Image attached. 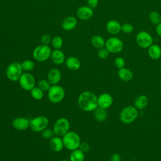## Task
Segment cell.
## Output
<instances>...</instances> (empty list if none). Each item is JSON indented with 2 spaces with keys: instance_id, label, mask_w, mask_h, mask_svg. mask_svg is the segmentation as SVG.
<instances>
[{
  "instance_id": "cell-35",
  "label": "cell",
  "mask_w": 161,
  "mask_h": 161,
  "mask_svg": "<svg viewBox=\"0 0 161 161\" xmlns=\"http://www.w3.org/2000/svg\"><path fill=\"white\" fill-rule=\"evenodd\" d=\"M114 65L118 69H121L123 67H125V61L123 58L122 57H117L114 60Z\"/></svg>"
},
{
  "instance_id": "cell-17",
  "label": "cell",
  "mask_w": 161,
  "mask_h": 161,
  "mask_svg": "<svg viewBox=\"0 0 161 161\" xmlns=\"http://www.w3.org/2000/svg\"><path fill=\"white\" fill-rule=\"evenodd\" d=\"M50 58L53 63L56 65H61L65 60V54L60 49H55L52 51Z\"/></svg>"
},
{
  "instance_id": "cell-13",
  "label": "cell",
  "mask_w": 161,
  "mask_h": 161,
  "mask_svg": "<svg viewBox=\"0 0 161 161\" xmlns=\"http://www.w3.org/2000/svg\"><path fill=\"white\" fill-rule=\"evenodd\" d=\"M94 14L91 8L88 6H82L78 8L76 11L77 16L81 20H88L91 19Z\"/></svg>"
},
{
  "instance_id": "cell-14",
  "label": "cell",
  "mask_w": 161,
  "mask_h": 161,
  "mask_svg": "<svg viewBox=\"0 0 161 161\" xmlns=\"http://www.w3.org/2000/svg\"><path fill=\"white\" fill-rule=\"evenodd\" d=\"M12 126L17 130L24 131L30 127V121L25 117H17L12 121Z\"/></svg>"
},
{
  "instance_id": "cell-34",
  "label": "cell",
  "mask_w": 161,
  "mask_h": 161,
  "mask_svg": "<svg viewBox=\"0 0 161 161\" xmlns=\"http://www.w3.org/2000/svg\"><path fill=\"white\" fill-rule=\"evenodd\" d=\"M121 31L125 33H130L133 31V26L130 23H124L121 25Z\"/></svg>"
},
{
  "instance_id": "cell-3",
  "label": "cell",
  "mask_w": 161,
  "mask_h": 161,
  "mask_svg": "<svg viewBox=\"0 0 161 161\" xmlns=\"http://www.w3.org/2000/svg\"><path fill=\"white\" fill-rule=\"evenodd\" d=\"M138 116V109L132 106L125 107L119 114V118L122 123L125 124H130L133 122Z\"/></svg>"
},
{
  "instance_id": "cell-1",
  "label": "cell",
  "mask_w": 161,
  "mask_h": 161,
  "mask_svg": "<svg viewBox=\"0 0 161 161\" xmlns=\"http://www.w3.org/2000/svg\"><path fill=\"white\" fill-rule=\"evenodd\" d=\"M77 103L79 108L84 111H93L97 106V97L91 91H84L79 96Z\"/></svg>"
},
{
  "instance_id": "cell-30",
  "label": "cell",
  "mask_w": 161,
  "mask_h": 161,
  "mask_svg": "<svg viewBox=\"0 0 161 161\" xmlns=\"http://www.w3.org/2000/svg\"><path fill=\"white\" fill-rule=\"evenodd\" d=\"M63 39L60 36H54L51 41L52 45L55 49H60L63 45Z\"/></svg>"
},
{
  "instance_id": "cell-40",
  "label": "cell",
  "mask_w": 161,
  "mask_h": 161,
  "mask_svg": "<svg viewBox=\"0 0 161 161\" xmlns=\"http://www.w3.org/2000/svg\"><path fill=\"white\" fill-rule=\"evenodd\" d=\"M156 32L158 36L161 37V22L156 26Z\"/></svg>"
},
{
  "instance_id": "cell-18",
  "label": "cell",
  "mask_w": 161,
  "mask_h": 161,
  "mask_svg": "<svg viewBox=\"0 0 161 161\" xmlns=\"http://www.w3.org/2000/svg\"><path fill=\"white\" fill-rule=\"evenodd\" d=\"M61 72L57 69H50L47 74V80L52 85L57 84L61 79Z\"/></svg>"
},
{
  "instance_id": "cell-20",
  "label": "cell",
  "mask_w": 161,
  "mask_h": 161,
  "mask_svg": "<svg viewBox=\"0 0 161 161\" xmlns=\"http://www.w3.org/2000/svg\"><path fill=\"white\" fill-rule=\"evenodd\" d=\"M66 67L71 70H77L80 67V61L76 57H69L65 60Z\"/></svg>"
},
{
  "instance_id": "cell-8",
  "label": "cell",
  "mask_w": 161,
  "mask_h": 161,
  "mask_svg": "<svg viewBox=\"0 0 161 161\" xmlns=\"http://www.w3.org/2000/svg\"><path fill=\"white\" fill-rule=\"evenodd\" d=\"M70 129L69 121L66 118H60L56 120L53 125V131L56 136H63Z\"/></svg>"
},
{
  "instance_id": "cell-23",
  "label": "cell",
  "mask_w": 161,
  "mask_h": 161,
  "mask_svg": "<svg viewBox=\"0 0 161 161\" xmlns=\"http://www.w3.org/2000/svg\"><path fill=\"white\" fill-rule=\"evenodd\" d=\"M148 103V99L147 97L145 95L138 96L134 101V106L137 109H144Z\"/></svg>"
},
{
  "instance_id": "cell-9",
  "label": "cell",
  "mask_w": 161,
  "mask_h": 161,
  "mask_svg": "<svg viewBox=\"0 0 161 161\" xmlns=\"http://www.w3.org/2000/svg\"><path fill=\"white\" fill-rule=\"evenodd\" d=\"M105 47L109 53H117L122 51L123 48V43L119 38L112 36L106 41Z\"/></svg>"
},
{
  "instance_id": "cell-11",
  "label": "cell",
  "mask_w": 161,
  "mask_h": 161,
  "mask_svg": "<svg viewBox=\"0 0 161 161\" xmlns=\"http://www.w3.org/2000/svg\"><path fill=\"white\" fill-rule=\"evenodd\" d=\"M136 42L139 47L146 48L152 45L153 38L149 33L145 31H141L136 35Z\"/></svg>"
},
{
  "instance_id": "cell-43",
  "label": "cell",
  "mask_w": 161,
  "mask_h": 161,
  "mask_svg": "<svg viewBox=\"0 0 161 161\" xmlns=\"http://www.w3.org/2000/svg\"><path fill=\"white\" fill-rule=\"evenodd\" d=\"M160 69H161V64H160Z\"/></svg>"
},
{
  "instance_id": "cell-42",
  "label": "cell",
  "mask_w": 161,
  "mask_h": 161,
  "mask_svg": "<svg viewBox=\"0 0 161 161\" xmlns=\"http://www.w3.org/2000/svg\"><path fill=\"white\" fill-rule=\"evenodd\" d=\"M160 87H161V82H160Z\"/></svg>"
},
{
  "instance_id": "cell-22",
  "label": "cell",
  "mask_w": 161,
  "mask_h": 161,
  "mask_svg": "<svg viewBox=\"0 0 161 161\" xmlns=\"http://www.w3.org/2000/svg\"><path fill=\"white\" fill-rule=\"evenodd\" d=\"M118 75L121 80L126 82L131 80L133 77V74L131 70L125 67L119 69L118 72Z\"/></svg>"
},
{
  "instance_id": "cell-41",
  "label": "cell",
  "mask_w": 161,
  "mask_h": 161,
  "mask_svg": "<svg viewBox=\"0 0 161 161\" xmlns=\"http://www.w3.org/2000/svg\"><path fill=\"white\" fill-rule=\"evenodd\" d=\"M60 161H70V160H66V159H64V160H62Z\"/></svg>"
},
{
  "instance_id": "cell-32",
  "label": "cell",
  "mask_w": 161,
  "mask_h": 161,
  "mask_svg": "<svg viewBox=\"0 0 161 161\" xmlns=\"http://www.w3.org/2000/svg\"><path fill=\"white\" fill-rule=\"evenodd\" d=\"M53 135H54L53 131L49 128H45L42 131V133H41L42 136L45 140L51 139L53 136Z\"/></svg>"
},
{
  "instance_id": "cell-2",
  "label": "cell",
  "mask_w": 161,
  "mask_h": 161,
  "mask_svg": "<svg viewBox=\"0 0 161 161\" xmlns=\"http://www.w3.org/2000/svg\"><path fill=\"white\" fill-rule=\"evenodd\" d=\"M63 143L64 147L68 150H74L79 148L80 143V138L75 131H69L63 136Z\"/></svg>"
},
{
  "instance_id": "cell-29",
  "label": "cell",
  "mask_w": 161,
  "mask_h": 161,
  "mask_svg": "<svg viewBox=\"0 0 161 161\" xmlns=\"http://www.w3.org/2000/svg\"><path fill=\"white\" fill-rule=\"evenodd\" d=\"M23 70L29 72L32 70L35 67V63L31 60H25L21 63Z\"/></svg>"
},
{
  "instance_id": "cell-12",
  "label": "cell",
  "mask_w": 161,
  "mask_h": 161,
  "mask_svg": "<svg viewBox=\"0 0 161 161\" xmlns=\"http://www.w3.org/2000/svg\"><path fill=\"white\" fill-rule=\"evenodd\" d=\"M113 102V97L109 93H103L97 97V105L100 108L106 109L112 105Z\"/></svg>"
},
{
  "instance_id": "cell-19",
  "label": "cell",
  "mask_w": 161,
  "mask_h": 161,
  "mask_svg": "<svg viewBox=\"0 0 161 161\" xmlns=\"http://www.w3.org/2000/svg\"><path fill=\"white\" fill-rule=\"evenodd\" d=\"M77 20L72 16L66 17L62 22V28L65 31H71L77 26Z\"/></svg>"
},
{
  "instance_id": "cell-10",
  "label": "cell",
  "mask_w": 161,
  "mask_h": 161,
  "mask_svg": "<svg viewBox=\"0 0 161 161\" xmlns=\"http://www.w3.org/2000/svg\"><path fill=\"white\" fill-rule=\"evenodd\" d=\"M18 80L21 87L25 91H30L33 87H35V79L30 73H23Z\"/></svg>"
},
{
  "instance_id": "cell-15",
  "label": "cell",
  "mask_w": 161,
  "mask_h": 161,
  "mask_svg": "<svg viewBox=\"0 0 161 161\" xmlns=\"http://www.w3.org/2000/svg\"><path fill=\"white\" fill-rule=\"evenodd\" d=\"M49 144L50 148L55 152H60L64 148L63 140L58 136H53L50 139Z\"/></svg>"
},
{
  "instance_id": "cell-25",
  "label": "cell",
  "mask_w": 161,
  "mask_h": 161,
  "mask_svg": "<svg viewBox=\"0 0 161 161\" xmlns=\"http://www.w3.org/2000/svg\"><path fill=\"white\" fill-rule=\"evenodd\" d=\"M106 41L104 38L100 35H94L91 39V45L97 48H101L105 46Z\"/></svg>"
},
{
  "instance_id": "cell-38",
  "label": "cell",
  "mask_w": 161,
  "mask_h": 161,
  "mask_svg": "<svg viewBox=\"0 0 161 161\" xmlns=\"http://www.w3.org/2000/svg\"><path fill=\"white\" fill-rule=\"evenodd\" d=\"M87 3L88 6L93 9L97 6L99 3V0H87Z\"/></svg>"
},
{
  "instance_id": "cell-7",
  "label": "cell",
  "mask_w": 161,
  "mask_h": 161,
  "mask_svg": "<svg viewBox=\"0 0 161 161\" xmlns=\"http://www.w3.org/2000/svg\"><path fill=\"white\" fill-rule=\"evenodd\" d=\"M48 119L45 116H38L30 121V128L34 132H42L47 128Z\"/></svg>"
},
{
  "instance_id": "cell-31",
  "label": "cell",
  "mask_w": 161,
  "mask_h": 161,
  "mask_svg": "<svg viewBox=\"0 0 161 161\" xmlns=\"http://www.w3.org/2000/svg\"><path fill=\"white\" fill-rule=\"evenodd\" d=\"M38 87L43 92H48L51 87V84L48 80L41 79L38 82Z\"/></svg>"
},
{
  "instance_id": "cell-26",
  "label": "cell",
  "mask_w": 161,
  "mask_h": 161,
  "mask_svg": "<svg viewBox=\"0 0 161 161\" xmlns=\"http://www.w3.org/2000/svg\"><path fill=\"white\" fill-rule=\"evenodd\" d=\"M84 153L79 148L72 150L69 157L70 161H84Z\"/></svg>"
},
{
  "instance_id": "cell-6",
  "label": "cell",
  "mask_w": 161,
  "mask_h": 161,
  "mask_svg": "<svg viewBox=\"0 0 161 161\" xmlns=\"http://www.w3.org/2000/svg\"><path fill=\"white\" fill-rule=\"evenodd\" d=\"M23 74V69L21 63L14 62L11 63L7 67L6 74L8 79L11 81L15 82L19 79Z\"/></svg>"
},
{
  "instance_id": "cell-27",
  "label": "cell",
  "mask_w": 161,
  "mask_h": 161,
  "mask_svg": "<svg viewBox=\"0 0 161 161\" xmlns=\"http://www.w3.org/2000/svg\"><path fill=\"white\" fill-rule=\"evenodd\" d=\"M31 97L35 100H41L43 97V91L38 87H35L30 91Z\"/></svg>"
},
{
  "instance_id": "cell-37",
  "label": "cell",
  "mask_w": 161,
  "mask_h": 161,
  "mask_svg": "<svg viewBox=\"0 0 161 161\" xmlns=\"http://www.w3.org/2000/svg\"><path fill=\"white\" fill-rule=\"evenodd\" d=\"M79 148L82 150L84 153L85 152H87L90 149V146L89 145V143L86 142H81L80 143V145H79Z\"/></svg>"
},
{
  "instance_id": "cell-24",
  "label": "cell",
  "mask_w": 161,
  "mask_h": 161,
  "mask_svg": "<svg viewBox=\"0 0 161 161\" xmlns=\"http://www.w3.org/2000/svg\"><path fill=\"white\" fill-rule=\"evenodd\" d=\"M94 118L97 121L103 122L105 121L108 116L106 109L97 106L94 110Z\"/></svg>"
},
{
  "instance_id": "cell-21",
  "label": "cell",
  "mask_w": 161,
  "mask_h": 161,
  "mask_svg": "<svg viewBox=\"0 0 161 161\" xmlns=\"http://www.w3.org/2000/svg\"><path fill=\"white\" fill-rule=\"evenodd\" d=\"M148 54L153 60H157L161 57V48L156 44H152L148 48Z\"/></svg>"
},
{
  "instance_id": "cell-39",
  "label": "cell",
  "mask_w": 161,
  "mask_h": 161,
  "mask_svg": "<svg viewBox=\"0 0 161 161\" xmlns=\"http://www.w3.org/2000/svg\"><path fill=\"white\" fill-rule=\"evenodd\" d=\"M110 161H121L120 155L117 153H113L110 157Z\"/></svg>"
},
{
  "instance_id": "cell-33",
  "label": "cell",
  "mask_w": 161,
  "mask_h": 161,
  "mask_svg": "<svg viewBox=\"0 0 161 161\" xmlns=\"http://www.w3.org/2000/svg\"><path fill=\"white\" fill-rule=\"evenodd\" d=\"M109 51L106 49V48L105 47H103L101 48H99L98 51H97V56L99 58L101 59H104L106 58H107L109 55Z\"/></svg>"
},
{
  "instance_id": "cell-16",
  "label": "cell",
  "mask_w": 161,
  "mask_h": 161,
  "mask_svg": "<svg viewBox=\"0 0 161 161\" xmlns=\"http://www.w3.org/2000/svg\"><path fill=\"white\" fill-rule=\"evenodd\" d=\"M106 28L109 33L111 35H117L121 31V25L117 20L111 19L106 23Z\"/></svg>"
},
{
  "instance_id": "cell-4",
  "label": "cell",
  "mask_w": 161,
  "mask_h": 161,
  "mask_svg": "<svg viewBox=\"0 0 161 161\" xmlns=\"http://www.w3.org/2000/svg\"><path fill=\"white\" fill-rule=\"evenodd\" d=\"M51 53L52 50L48 45L42 44L35 48L33 51V57L36 61L42 62L50 58Z\"/></svg>"
},
{
  "instance_id": "cell-36",
  "label": "cell",
  "mask_w": 161,
  "mask_h": 161,
  "mask_svg": "<svg viewBox=\"0 0 161 161\" xmlns=\"http://www.w3.org/2000/svg\"><path fill=\"white\" fill-rule=\"evenodd\" d=\"M51 41H52V39L49 35L45 34L41 37V42H42V44L43 45H48L51 43Z\"/></svg>"
},
{
  "instance_id": "cell-5",
  "label": "cell",
  "mask_w": 161,
  "mask_h": 161,
  "mask_svg": "<svg viewBox=\"0 0 161 161\" xmlns=\"http://www.w3.org/2000/svg\"><path fill=\"white\" fill-rule=\"evenodd\" d=\"M64 97L65 91L62 86L58 84L51 86L48 91V98L52 103H58L64 99Z\"/></svg>"
},
{
  "instance_id": "cell-28",
  "label": "cell",
  "mask_w": 161,
  "mask_h": 161,
  "mask_svg": "<svg viewBox=\"0 0 161 161\" xmlns=\"http://www.w3.org/2000/svg\"><path fill=\"white\" fill-rule=\"evenodd\" d=\"M149 19L154 25H157L161 22V16L157 11H151L149 13Z\"/></svg>"
}]
</instances>
